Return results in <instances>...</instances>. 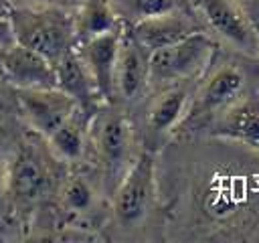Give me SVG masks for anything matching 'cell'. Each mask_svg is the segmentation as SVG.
Segmentation results:
<instances>
[{"mask_svg":"<svg viewBox=\"0 0 259 243\" xmlns=\"http://www.w3.org/2000/svg\"><path fill=\"white\" fill-rule=\"evenodd\" d=\"M127 26L146 53H152L156 49L178 43L184 36L194 34L198 30H206L196 16L184 12L182 8L168 12V14L154 16V18H146V20H140V22L127 24Z\"/></svg>","mask_w":259,"mask_h":243,"instance_id":"11","label":"cell"},{"mask_svg":"<svg viewBox=\"0 0 259 243\" xmlns=\"http://www.w3.org/2000/svg\"><path fill=\"white\" fill-rule=\"evenodd\" d=\"M4 51H6V47L0 45V77H2V59H4Z\"/></svg>","mask_w":259,"mask_h":243,"instance_id":"24","label":"cell"},{"mask_svg":"<svg viewBox=\"0 0 259 243\" xmlns=\"http://www.w3.org/2000/svg\"><path fill=\"white\" fill-rule=\"evenodd\" d=\"M14 109H18V105H16V89L6 79L0 77V113H10Z\"/></svg>","mask_w":259,"mask_h":243,"instance_id":"20","label":"cell"},{"mask_svg":"<svg viewBox=\"0 0 259 243\" xmlns=\"http://www.w3.org/2000/svg\"><path fill=\"white\" fill-rule=\"evenodd\" d=\"M202 26L245 57H259L257 28L237 0H188Z\"/></svg>","mask_w":259,"mask_h":243,"instance_id":"3","label":"cell"},{"mask_svg":"<svg viewBox=\"0 0 259 243\" xmlns=\"http://www.w3.org/2000/svg\"><path fill=\"white\" fill-rule=\"evenodd\" d=\"M212 136L237 140L259 150V101L239 99L212 122Z\"/></svg>","mask_w":259,"mask_h":243,"instance_id":"13","label":"cell"},{"mask_svg":"<svg viewBox=\"0 0 259 243\" xmlns=\"http://www.w3.org/2000/svg\"><path fill=\"white\" fill-rule=\"evenodd\" d=\"M117 18L123 24H136L146 18L168 14L180 8L178 0H111Z\"/></svg>","mask_w":259,"mask_h":243,"instance_id":"18","label":"cell"},{"mask_svg":"<svg viewBox=\"0 0 259 243\" xmlns=\"http://www.w3.org/2000/svg\"><path fill=\"white\" fill-rule=\"evenodd\" d=\"M188 109V89L182 85H168L148 109V126L156 134H166L174 130L186 115Z\"/></svg>","mask_w":259,"mask_h":243,"instance_id":"16","label":"cell"},{"mask_svg":"<svg viewBox=\"0 0 259 243\" xmlns=\"http://www.w3.org/2000/svg\"><path fill=\"white\" fill-rule=\"evenodd\" d=\"M237 2H239V4L245 8V6H253V4H257L259 0H237Z\"/></svg>","mask_w":259,"mask_h":243,"instance_id":"23","label":"cell"},{"mask_svg":"<svg viewBox=\"0 0 259 243\" xmlns=\"http://www.w3.org/2000/svg\"><path fill=\"white\" fill-rule=\"evenodd\" d=\"M156 164L152 152H140L113 194V213L123 227L142 221L154 200L156 192Z\"/></svg>","mask_w":259,"mask_h":243,"instance_id":"4","label":"cell"},{"mask_svg":"<svg viewBox=\"0 0 259 243\" xmlns=\"http://www.w3.org/2000/svg\"><path fill=\"white\" fill-rule=\"evenodd\" d=\"M132 126L119 111H105L95 122V150L107 178L119 174L130 156Z\"/></svg>","mask_w":259,"mask_h":243,"instance_id":"10","label":"cell"},{"mask_svg":"<svg viewBox=\"0 0 259 243\" xmlns=\"http://www.w3.org/2000/svg\"><path fill=\"white\" fill-rule=\"evenodd\" d=\"M14 43L28 47L53 65L77 45L75 8L65 6H12L8 14Z\"/></svg>","mask_w":259,"mask_h":243,"instance_id":"1","label":"cell"},{"mask_svg":"<svg viewBox=\"0 0 259 243\" xmlns=\"http://www.w3.org/2000/svg\"><path fill=\"white\" fill-rule=\"evenodd\" d=\"M245 89V75L243 71L233 65L225 63L217 67L206 81L200 85L194 105L190 109V117H204V115H219L227 107H231L235 101L241 99V93Z\"/></svg>","mask_w":259,"mask_h":243,"instance_id":"8","label":"cell"},{"mask_svg":"<svg viewBox=\"0 0 259 243\" xmlns=\"http://www.w3.org/2000/svg\"><path fill=\"white\" fill-rule=\"evenodd\" d=\"M16 105L28 126L45 140L79 107L59 87H28L16 89Z\"/></svg>","mask_w":259,"mask_h":243,"instance_id":"5","label":"cell"},{"mask_svg":"<svg viewBox=\"0 0 259 243\" xmlns=\"http://www.w3.org/2000/svg\"><path fill=\"white\" fill-rule=\"evenodd\" d=\"M79 0H24V6H65L77 8Z\"/></svg>","mask_w":259,"mask_h":243,"instance_id":"21","label":"cell"},{"mask_svg":"<svg viewBox=\"0 0 259 243\" xmlns=\"http://www.w3.org/2000/svg\"><path fill=\"white\" fill-rule=\"evenodd\" d=\"M257 40H259V28H257Z\"/></svg>","mask_w":259,"mask_h":243,"instance_id":"26","label":"cell"},{"mask_svg":"<svg viewBox=\"0 0 259 243\" xmlns=\"http://www.w3.org/2000/svg\"><path fill=\"white\" fill-rule=\"evenodd\" d=\"M0 176H2V166H0ZM0 180H2V178H0Z\"/></svg>","mask_w":259,"mask_h":243,"instance_id":"25","label":"cell"},{"mask_svg":"<svg viewBox=\"0 0 259 243\" xmlns=\"http://www.w3.org/2000/svg\"><path fill=\"white\" fill-rule=\"evenodd\" d=\"M146 85H148V53L136 40L130 26L123 24L117 63H115V79H113L115 95H119L125 101H132L144 91Z\"/></svg>","mask_w":259,"mask_h":243,"instance_id":"12","label":"cell"},{"mask_svg":"<svg viewBox=\"0 0 259 243\" xmlns=\"http://www.w3.org/2000/svg\"><path fill=\"white\" fill-rule=\"evenodd\" d=\"M214 47L206 30H198L178 43L148 53V83L174 85L200 77L214 55Z\"/></svg>","mask_w":259,"mask_h":243,"instance_id":"2","label":"cell"},{"mask_svg":"<svg viewBox=\"0 0 259 243\" xmlns=\"http://www.w3.org/2000/svg\"><path fill=\"white\" fill-rule=\"evenodd\" d=\"M12 10V0H0V18H8Z\"/></svg>","mask_w":259,"mask_h":243,"instance_id":"22","label":"cell"},{"mask_svg":"<svg viewBox=\"0 0 259 243\" xmlns=\"http://www.w3.org/2000/svg\"><path fill=\"white\" fill-rule=\"evenodd\" d=\"M93 202H95V190L85 176L75 174L65 180V184L61 188V205L67 213L83 215V213L91 211Z\"/></svg>","mask_w":259,"mask_h":243,"instance_id":"19","label":"cell"},{"mask_svg":"<svg viewBox=\"0 0 259 243\" xmlns=\"http://www.w3.org/2000/svg\"><path fill=\"white\" fill-rule=\"evenodd\" d=\"M119 24L121 20L113 10L111 0H81L75 8L77 43L113 30Z\"/></svg>","mask_w":259,"mask_h":243,"instance_id":"17","label":"cell"},{"mask_svg":"<svg viewBox=\"0 0 259 243\" xmlns=\"http://www.w3.org/2000/svg\"><path fill=\"white\" fill-rule=\"evenodd\" d=\"M55 73H57V87L61 91H65L69 97H73L81 109L89 111L91 105L97 99H101L85 63L77 51V45L73 49H69L55 63Z\"/></svg>","mask_w":259,"mask_h":243,"instance_id":"14","label":"cell"},{"mask_svg":"<svg viewBox=\"0 0 259 243\" xmlns=\"http://www.w3.org/2000/svg\"><path fill=\"white\" fill-rule=\"evenodd\" d=\"M79 2H81V0H79Z\"/></svg>","mask_w":259,"mask_h":243,"instance_id":"27","label":"cell"},{"mask_svg":"<svg viewBox=\"0 0 259 243\" xmlns=\"http://www.w3.org/2000/svg\"><path fill=\"white\" fill-rule=\"evenodd\" d=\"M85 109L77 107L49 138V150L53 156H57L63 162H77L85 154V142H87V119Z\"/></svg>","mask_w":259,"mask_h":243,"instance_id":"15","label":"cell"},{"mask_svg":"<svg viewBox=\"0 0 259 243\" xmlns=\"http://www.w3.org/2000/svg\"><path fill=\"white\" fill-rule=\"evenodd\" d=\"M2 79H6L14 89L57 87L55 65L40 53L18 43L8 45L4 51Z\"/></svg>","mask_w":259,"mask_h":243,"instance_id":"9","label":"cell"},{"mask_svg":"<svg viewBox=\"0 0 259 243\" xmlns=\"http://www.w3.org/2000/svg\"><path fill=\"white\" fill-rule=\"evenodd\" d=\"M4 186L16 202H36L51 188V168L45 156L32 146H18L10 164L4 170Z\"/></svg>","mask_w":259,"mask_h":243,"instance_id":"6","label":"cell"},{"mask_svg":"<svg viewBox=\"0 0 259 243\" xmlns=\"http://www.w3.org/2000/svg\"><path fill=\"white\" fill-rule=\"evenodd\" d=\"M121 28H123V22L119 26H115L113 30H107L103 34H97V36L77 43V51L97 87L99 97L109 103L115 97L113 79H115V63H117Z\"/></svg>","mask_w":259,"mask_h":243,"instance_id":"7","label":"cell"}]
</instances>
